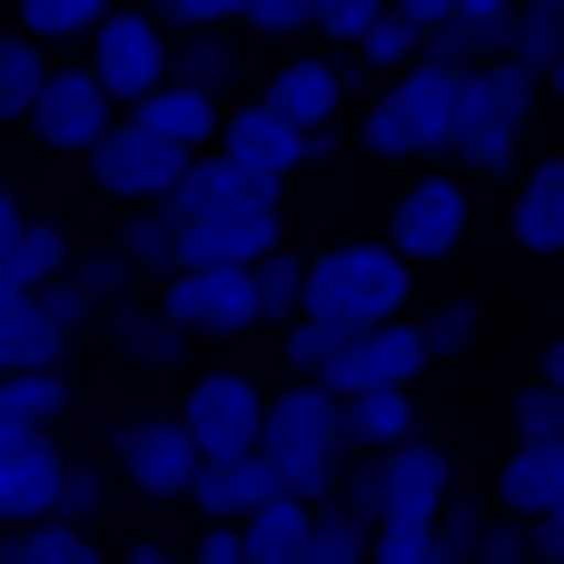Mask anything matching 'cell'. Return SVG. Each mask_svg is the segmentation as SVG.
I'll list each match as a JSON object with an SVG mask.
<instances>
[{"label":"cell","instance_id":"cell-24","mask_svg":"<svg viewBox=\"0 0 564 564\" xmlns=\"http://www.w3.org/2000/svg\"><path fill=\"white\" fill-rule=\"evenodd\" d=\"M496 496H506V516H545V506H564V436L516 446L506 476H496Z\"/></svg>","mask_w":564,"mask_h":564},{"label":"cell","instance_id":"cell-35","mask_svg":"<svg viewBox=\"0 0 564 564\" xmlns=\"http://www.w3.org/2000/svg\"><path fill=\"white\" fill-rule=\"evenodd\" d=\"M119 258H129V268H149V278H169V268H178V218H169V198L129 208V238H119Z\"/></svg>","mask_w":564,"mask_h":564},{"label":"cell","instance_id":"cell-25","mask_svg":"<svg viewBox=\"0 0 564 564\" xmlns=\"http://www.w3.org/2000/svg\"><path fill=\"white\" fill-rule=\"evenodd\" d=\"M516 248H535V258L564 248V159L525 169V188H516Z\"/></svg>","mask_w":564,"mask_h":564},{"label":"cell","instance_id":"cell-20","mask_svg":"<svg viewBox=\"0 0 564 564\" xmlns=\"http://www.w3.org/2000/svg\"><path fill=\"white\" fill-rule=\"evenodd\" d=\"M69 357V327L40 297H0V377H50Z\"/></svg>","mask_w":564,"mask_h":564},{"label":"cell","instance_id":"cell-51","mask_svg":"<svg viewBox=\"0 0 564 564\" xmlns=\"http://www.w3.org/2000/svg\"><path fill=\"white\" fill-rule=\"evenodd\" d=\"M119 564H188V555H169V545L149 535V545H129V555H119Z\"/></svg>","mask_w":564,"mask_h":564},{"label":"cell","instance_id":"cell-14","mask_svg":"<svg viewBox=\"0 0 564 564\" xmlns=\"http://www.w3.org/2000/svg\"><path fill=\"white\" fill-rule=\"evenodd\" d=\"M198 466H208V456H198V436H188L178 416H129V426H119V476H129L139 496L169 506V496L198 486Z\"/></svg>","mask_w":564,"mask_h":564},{"label":"cell","instance_id":"cell-26","mask_svg":"<svg viewBox=\"0 0 564 564\" xmlns=\"http://www.w3.org/2000/svg\"><path fill=\"white\" fill-rule=\"evenodd\" d=\"M307 516H317V506H297V496H268V506L238 525L248 564H307Z\"/></svg>","mask_w":564,"mask_h":564},{"label":"cell","instance_id":"cell-16","mask_svg":"<svg viewBox=\"0 0 564 564\" xmlns=\"http://www.w3.org/2000/svg\"><path fill=\"white\" fill-rule=\"evenodd\" d=\"M59 486H69V456H59V436L0 446V525H50V516H59Z\"/></svg>","mask_w":564,"mask_h":564},{"label":"cell","instance_id":"cell-31","mask_svg":"<svg viewBox=\"0 0 564 564\" xmlns=\"http://www.w3.org/2000/svg\"><path fill=\"white\" fill-rule=\"evenodd\" d=\"M248 288H258V327H288V317H307V258L268 248V258L248 268Z\"/></svg>","mask_w":564,"mask_h":564},{"label":"cell","instance_id":"cell-13","mask_svg":"<svg viewBox=\"0 0 564 564\" xmlns=\"http://www.w3.org/2000/svg\"><path fill=\"white\" fill-rule=\"evenodd\" d=\"M218 159L248 169V178H268V188H288L307 169V129H288L268 99H238V109H218Z\"/></svg>","mask_w":564,"mask_h":564},{"label":"cell","instance_id":"cell-6","mask_svg":"<svg viewBox=\"0 0 564 564\" xmlns=\"http://www.w3.org/2000/svg\"><path fill=\"white\" fill-rule=\"evenodd\" d=\"M89 79H99L119 109H139V99L169 79V30H159V10H109V20L89 30Z\"/></svg>","mask_w":564,"mask_h":564},{"label":"cell","instance_id":"cell-18","mask_svg":"<svg viewBox=\"0 0 564 564\" xmlns=\"http://www.w3.org/2000/svg\"><path fill=\"white\" fill-rule=\"evenodd\" d=\"M268 109H278L288 129H307V139H317V129H337V109H347V69L307 50V59H288V69L268 79Z\"/></svg>","mask_w":564,"mask_h":564},{"label":"cell","instance_id":"cell-43","mask_svg":"<svg viewBox=\"0 0 564 564\" xmlns=\"http://www.w3.org/2000/svg\"><path fill=\"white\" fill-rule=\"evenodd\" d=\"M436 555V525H377V545H367V564H426Z\"/></svg>","mask_w":564,"mask_h":564},{"label":"cell","instance_id":"cell-52","mask_svg":"<svg viewBox=\"0 0 564 564\" xmlns=\"http://www.w3.org/2000/svg\"><path fill=\"white\" fill-rule=\"evenodd\" d=\"M545 387H564V337H555V347H545Z\"/></svg>","mask_w":564,"mask_h":564},{"label":"cell","instance_id":"cell-37","mask_svg":"<svg viewBox=\"0 0 564 564\" xmlns=\"http://www.w3.org/2000/svg\"><path fill=\"white\" fill-rule=\"evenodd\" d=\"M20 10V30L40 40V50H59V40H89L99 20H109V0H10Z\"/></svg>","mask_w":564,"mask_h":564},{"label":"cell","instance_id":"cell-23","mask_svg":"<svg viewBox=\"0 0 564 564\" xmlns=\"http://www.w3.org/2000/svg\"><path fill=\"white\" fill-rule=\"evenodd\" d=\"M69 416V377H0V446H30V436H59Z\"/></svg>","mask_w":564,"mask_h":564},{"label":"cell","instance_id":"cell-32","mask_svg":"<svg viewBox=\"0 0 564 564\" xmlns=\"http://www.w3.org/2000/svg\"><path fill=\"white\" fill-rule=\"evenodd\" d=\"M0 564H109V555H99L79 525L50 516V525H10V535H0Z\"/></svg>","mask_w":564,"mask_h":564},{"label":"cell","instance_id":"cell-34","mask_svg":"<svg viewBox=\"0 0 564 564\" xmlns=\"http://www.w3.org/2000/svg\"><path fill=\"white\" fill-rule=\"evenodd\" d=\"M357 59H367V69H387V79H397V69H416V59H426V30H416V20H406V10H397V0H387V10H377V20H367V40H357Z\"/></svg>","mask_w":564,"mask_h":564},{"label":"cell","instance_id":"cell-48","mask_svg":"<svg viewBox=\"0 0 564 564\" xmlns=\"http://www.w3.org/2000/svg\"><path fill=\"white\" fill-rule=\"evenodd\" d=\"M188 564H248V545H238V525H198V545H188Z\"/></svg>","mask_w":564,"mask_h":564},{"label":"cell","instance_id":"cell-33","mask_svg":"<svg viewBox=\"0 0 564 564\" xmlns=\"http://www.w3.org/2000/svg\"><path fill=\"white\" fill-rule=\"evenodd\" d=\"M367 545H377V525H367V516H347L337 496L307 516V564H367Z\"/></svg>","mask_w":564,"mask_h":564},{"label":"cell","instance_id":"cell-15","mask_svg":"<svg viewBox=\"0 0 564 564\" xmlns=\"http://www.w3.org/2000/svg\"><path fill=\"white\" fill-rule=\"evenodd\" d=\"M387 248H397L406 268L456 258V248H466V178H416V188L397 198V218H387Z\"/></svg>","mask_w":564,"mask_h":564},{"label":"cell","instance_id":"cell-11","mask_svg":"<svg viewBox=\"0 0 564 564\" xmlns=\"http://www.w3.org/2000/svg\"><path fill=\"white\" fill-rule=\"evenodd\" d=\"M178 426L198 436V456H258V426H268V397L238 377V367H208L178 406Z\"/></svg>","mask_w":564,"mask_h":564},{"label":"cell","instance_id":"cell-4","mask_svg":"<svg viewBox=\"0 0 564 564\" xmlns=\"http://www.w3.org/2000/svg\"><path fill=\"white\" fill-rule=\"evenodd\" d=\"M525 119H535V69H516V59H486V69H466V89H456V159H466L476 178L516 169V149H525Z\"/></svg>","mask_w":564,"mask_h":564},{"label":"cell","instance_id":"cell-9","mask_svg":"<svg viewBox=\"0 0 564 564\" xmlns=\"http://www.w3.org/2000/svg\"><path fill=\"white\" fill-rule=\"evenodd\" d=\"M436 357H426V337H416V317H387V327H357L337 357H327V397H367V387H416Z\"/></svg>","mask_w":564,"mask_h":564},{"label":"cell","instance_id":"cell-40","mask_svg":"<svg viewBox=\"0 0 564 564\" xmlns=\"http://www.w3.org/2000/svg\"><path fill=\"white\" fill-rule=\"evenodd\" d=\"M416 337H426V357L446 367V357H466L476 347V297H446L436 317H416Z\"/></svg>","mask_w":564,"mask_h":564},{"label":"cell","instance_id":"cell-8","mask_svg":"<svg viewBox=\"0 0 564 564\" xmlns=\"http://www.w3.org/2000/svg\"><path fill=\"white\" fill-rule=\"evenodd\" d=\"M159 317L178 337H248L258 327V288H248V268H169L159 278Z\"/></svg>","mask_w":564,"mask_h":564},{"label":"cell","instance_id":"cell-27","mask_svg":"<svg viewBox=\"0 0 564 564\" xmlns=\"http://www.w3.org/2000/svg\"><path fill=\"white\" fill-rule=\"evenodd\" d=\"M426 59H446V69L506 59V10H456V20H436V30H426Z\"/></svg>","mask_w":564,"mask_h":564},{"label":"cell","instance_id":"cell-29","mask_svg":"<svg viewBox=\"0 0 564 564\" xmlns=\"http://www.w3.org/2000/svg\"><path fill=\"white\" fill-rule=\"evenodd\" d=\"M506 59L535 69V79L555 69L564 59V0H516V10H506Z\"/></svg>","mask_w":564,"mask_h":564},{"label":"cell","instance_id":"cell-36","mask_svg":"<svg viewBox=\"0 0 564 564\" xmlns=\"http://www.w3.org/2000/svg\"><path fill=\"white\" fill-rule=\"evenodd\" d=\"M40 79H50V59H40V40H30V30H0V119H30V99H40Z\"/></svg>","mask_w":564,"mask_h":564},{"label":"cell","instance_id":"cell-45","mask_svg":"<svg viewBox=\"0 0 564 564\" xmlns=\"http://www.w3.org/2000/svg\"><path fill=\"white\" fill-rule=\"evenodd\" d=\"M466 564H535L525 555V516H516V525H476V555Z\"/></svg>","mask_w":564,"mask_h":564},{"label":"cell","instance_id":"cell-5","mask_svg":"<svg viewBox=\"0 0 564 564\" xmlns=\"http://www.w3.org/2000/svg\"><path fill=\"white\" fill-rule=\"evenodd\" d=\"M89 178H99L119 208H149V198H169V188L188 178V149H169L149 119H129V109H119V119H109V139L89 149Z\"/></svg>","mask_w":564,"mask_h":564},{"label":"cell","instance_id":"cell-2","mask_svg":"<svg viewBox=\"0 0 564 564\" xmlns=\"http://www.w3.org/2000/svg\"><path fill=\"white\" fill-rule=\"evenodd\" d=\"M406 297H416V268H406L387 238H357V248L307 258V317H327V327H347V337L406 317Z\"/></svg>","mask_w":564,"mask_h":564},{"label":"cell","instance_id":"cell-1","mask_svg":"<svg viewBox=\"0 0 564 564\" xmlns=\"http://www.w3.org/2000/svg\"><path fill=\"white\" fill-rule=\"evenodd\" d=\"M258 456L278 466V486L297 506H327L337 476H347V436H337V397L317 377H297L288 397H268V426H258Z\"/></svg>","mask_w":564,"mask_h":564},{"label":"cell","instance_id":"cell-19","mask_svg":"<svg viewBox=\"0 0 564 564\" xmlns=\"http://www.w3.org/2000/svg\"><path fill=\"white\" fill-rule=\"evenodd\" d=\"M337 436H347L357 456H387V446L426 436V426H416V387H367V397H337Z\"/></svg>","mask_w":564,"mask_h":564},{"label":"cell","instance_id":"cell-28","mask_svg":"<svg viewBox=\"0 0 564 564\" xmlns=\"http://www.w3.org/2000/svg\"><path fill=\"white\" fill-rule=\"evenodd\" d=\"M59 268H69V238H59L50 218H30V228L10 238V258H0V297H40Z\"/></svg>","mask_w":564,"mask_h":564},{"label":"cell","instance_id":"cell-7","mask_svg":"<svg viewBox=\"0 0 564 564\" xmlns=\"http://www.w3.org/2000/svg\"><path fill=\"white\" fill-rule=\"evenodd\" d=\"M109 119H119V99L89 79V59H69V69H50V79H40V99H30V119H20V129H30L40 149H59V159H89V149L109 139Z\"/></svg>","mask_w":564,"mask_h":564},{"label":"cell","instance_id":"cell-10","mask_svg":"<svg viewBox=\"0 0 564 564\" xmlns=\"http://www.w3.org/2000/svg\"><path fill=\"white\" fill-rule=\"evenodd\" d=\"M268 248H288L278 188L248 198V208H218V218H188V228H178V268H258Z\"/></svg>","mask_w":564,"mask_h":564},{"label":"cell","instance_id":"cell-47","mask_svg":"<svg viewBox=\"0 0 564 564\" xmlns=\"http://www.w3.org/2000/svg\"><path fill=\"white\" fill-rule=\"evenodd\" d=\"M525 555H535V564H564V506L525 516Z\"/></svg>","mask_w":564,"mask_h":564},{"label":"cell","instance_id":"cell-53","mask_svg":"<svg viewBox=\"0 0 564 564\" xmlns=\"http://www.w3.org/2000/svg\"><path fill=\"white\" fill-rule=\"evenodd\" d=\"M466 10H516V0H466Z\"/></svg>","mask_w":564,"mask_h":564},{"label":"cell","instance_id":"cell-3","mask_svg":"<svg viewBox=\"0 0 564 564\" xmlns=\"http://www.w3.org/2000/svg\"><path fill=\"white\" fill-rule=\"evenodd\" d=\"M456 89H466V69H446V59H416V69H397L387 79V99L367 109V149L377 159H436V149H456Z\"/></svg>","mask_w":564,"mask_h":564},{"label":"cell","instance_id":"cell-50","mask_svg":"<svg viewBox=\"0 0 564 564\" xmlns=\"http://www.w3.org/2000/svg\"><path fill=\"white\" fill-rule=\"evenodd\" d=\"M397 10H406V20H416V30H436V20H456V10H466V0H397Z\"/></svg>","mask_w":564,"mask_h":564},{"label":"cell","instance_id":"cell-12","mask_svg":"<svg viewBox=\"0 0 564 564\" xmlns=\"http://www.w3.org/2000/svg\"><path fill=\"white\" fill-rule=\"evenodd\" d=\"M446 506H456V466H446V446L406 436V446L377 456V525H436Z\"/></svg>","mask_w":564,"mask_h":564},{"label":"cell","instance_id":"cell-44","mask_svg":"<svg viewBox=\"0 0 564 564\" xmlns=\"http://www.w3.org/2000/svg\"><path fill=\"white\" fill-rule=\"evenodd\" d=\"M377 10H387V0H317V40H347V50H357Z\"/></svg>","mask_w":564,"mask_h":564},{"label":"cell","instance_id":"cell-46","mask_svg":"<svg viewBox=\"0 0 564 564\" xmlns=\"http://www.w3.org/2000/svg\"><path fill=\"white\" fill-rule=\"evenodd\" d=\"M248 30H317V0H248Z\"/></svg>","mask_w":564,"mask_h":564},{"label":"cell","instance_id":"cell-42","mask_svg":"<svg viewBox=\"0 0 564 564\" xmlns=\"http://www.w3.org/2000/svg\"><path fill=\"white\" fill-rule=\"evenodd\" d=\"M347 347V327H327V317H288V367H307V377H327V357Z\"/></svg>","mask_w":564,"mask_h":564},{"label":"cell","instance_id":"cell-39","mask_svg":"<svg viewBox=\"0 0 564 564\" xmlns=\"http://www.w3.org/2000/svg\"><path fill=\"white\" fill-rule=\"evenodd\" d=\"M129 258H69V288L89 297V317H109V307H129Z\"/></svg>","mask_w":564,"mask_h":564},{"label":"cell","instance_id":"cell-30","mask_svg":"<svg viewBox=\"0 0 564 564\" xmlns=\"http://www.w3.org/2000/svg\"><path fill=\"white\" fill-rule=\"evenodd\" d=\"M228 69H238V40H228V30H178V40H169V79H188V89L218 99Z\"/></svg>","mask_w":564,"mask_h":564},{"label":"cell","instance_id":"cell-38","mask_svg":"<svg viewBox=\"0 0 564 564\" xmlns=\"http://www.w3.org/2000/svg\"><path fill=\"white\" fill-rule=\"evenodd\" d=\"M109 327H119V347H129L139 367H178V357H188V337H178L159 307H109Z\"/></svg>","mask_w":564,"mask_h":564},{"label":"cell","instance_id":"cell-49","mask_svg":"<svg viewBox=\"0 0 564 564\" xmlns=\"http://www.w3.org/2000/svg\"><path fill=\"white\" fill-rule=\"evenodd\" d=\"M20 228H30V208H20V188L0 178V258H10V238H20Z\"/></svg>","mask_w":564,"mask_h":564},{"label":"cell","instance_id":"cell-21","mask_svg":"<svg viewBox=\"0 0 564 564\" xmlns=\"http://www.w3.org/2000/svg\"><path fill=\"white\" fill-rule=\"evenodd\" d=\"M129 119H149V129H159L169 149H188V159H198V149H218V99H208V89H188V79H159Z\"/></svg>","mask_w":564,"mask_h":564},{"label":"cell","instance_id":"cell-22","mask_svg":"<svg viewBox=\"0 0 564 564\" xmlns=\"http://www.w3.org/2000/svg\"><path fill=\"white\" fill-rule=\"evenodd\" d=\"M248 198H268V178H248V169H228L218 149H198L188 178L169 188V218L188 228V218H218V208H248Z\"/></svg>","mask_w":564,"mask_h":564},{"label":"cell","instance_id":"cell-17","mask_svg":"<svg viewBox=\"0 0 564 564\" xmlns=\"http://www.w3.org/2000/svg\"><path fill=\"white\" fill-rule=\"evenodd\" d=\"M268 496H288L268 456H208V466H198V486H188V506H198L208 525H248Z\"/></svg>","mask_w":564,"mask_h":564},{"label":"cell","instance_id":"cell-41","mask_svg":"<svg viewBox=\"0 0 564 564\" xmlns=\"http://www.w3.org/2000/svg\"><path fill=\"white\" fill-rule=\"evenodd\" d=\"M545 436H564V387H516V446H545Z\"/></svg>","mask_w":564,"mask_h":564}]
</instances>
